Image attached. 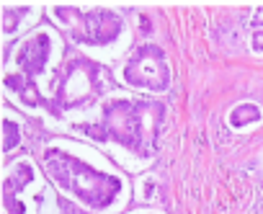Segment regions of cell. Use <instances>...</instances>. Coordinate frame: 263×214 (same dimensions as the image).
I'll return each instance as SVG.
<instances>
[{
    "label": "cell",
    "mask_w": 263,
    "mask_h": 214,
    "mask_svg": "<svg viewBox=\"0 0 263 214\" xmlns=\"http://www.w3.org/2000/svg\"><path fill=\"white\" fill-rule=\"evenodd\" d=\"M165 119L163 101L145 98H108L101 106L96 124H75V129L98 142H116L142 160L152 158L158 150L160 124Z\"/></svg>",
    "instance_id": "obj_1"
},
{
    "label": "cell",
    "mask_w": 263,
    "mask_h": 214,
    "mask_svg": "<svg viewBox=\"0 0 263 214\" xmlns=\"http://www.w3.org/2000/svg\"><path fill=\"white\" fill-rule=\"evenodd\" d=\"M44 168L62 191H68L88 209H106L121 194V181L116 176L96 170L59 147H49L44 153Z\"/></svg>",
    "instance_id": "obj_2"
},
{
    "label": "cell",
    "mask_w": 263,
    "mask_h": 214,
    "mask_svg": "<svg viewBox=\"0 0 263 214\" xmlns=\"http://www.w3.org/2000/svg\"><path fill=\"white\" fill-rule=\"evenodd\" d=\"M106 85H108V70L101 62L91 57H73L59 70L52 111L62 114V111L85 109V106H91L96 98L103 96Z\"/></svg>",
    "instance_id": "obj_3"
},
{
    "label": "cell",
    "mask_w": 263,
    "mask_h": 214,
    "mask_svg": "<svg viewBox=\"0 0 263 214\" xmlns=\"http://www.w3.org/2000/svg\"><path fill=\"white\" fill-rule=\"evenodd\" d=\"M54 18L57 24L68 31V36L78 44H88V47H103L121 34L124 24L114 11L106 8H96L91 13H83L75 6H54Z\"/></svg>",
    "instance_id": "obj_4"
},
{
    "label": "cell",
    "mask_w": 263,
    "mask_h": 214,
    "mask_svg": "<svg viewBox=\"0 0 263 214\" xmlns=\"http://www.w3.org/2000/svg\"><path fill=\"white\" fill-rule=\"evenodd\" d=\"M121 75L132 88H142L152 93H165L170 88V70L165 62V52L155 44H142L132 52Z\"/></svg>",
    "instance_id": "obj_5"
},
{
    "label": "cell",
    "mask_w": 263,
    "mask_h": 214,
    "mask_svg": "<svg viewBox=\"0 0 263 214\" xmlns=\"http://www.w3.org/2000/svg\"><path fill=\"white\" fill-rule=\"evenodd\" d=\"M52 54V39L47 31H36L31 34L24 44L16 52V67L24 73L26 78L36 80V75H41L47 70V62Z\"/></svg>",
    "instance_id": "obj_6"
},
{
    "label": "cell",
    "mask_w": 263,
    "mask_h": 214,
    "mask_svg": "<svg viewBox=\"0 0 263 214\" xmlns=\"http://www.w3.org/2000/svg\"><path fill=\"white\" fill-rule=\"evenodd\" d=\"M34 178V170L29 163H18L8 170L6 183H3V194H6V209L8 214H24V204H18V191H24L29 181Z\"/></svg>",
    "instance_id": "obj_7"
},
{
    "label": "cell",
    "mask_w": 263,
    "mask_h": 214,
    "mask_svg": "<svg viewBox=\"0 0 263 214\" xmlns=\"http://www.w3.org/2000/svg\"><path fill=\"white\" fill-rule=\"evenodd\" d=\"M6 88L13 91V93L21 98V103L31 106V109H36V106H44L41 93H39V88H36V80L26 78L24 73H8V75H6Z\"/></svg>",
    "instance_id": "obj_8"
},
{
    "label": "cell",
    "mask_w": 263,
    "mask_h": 214,
    "mask_svg": "<svg viewBox=\"0 0 263 214\" xmlns=\"http://www.w3.org/2000/svg\"><path fill=\"white\" fill-rule=\"evenodd\" d=\"M258 119H260V109L255 103H240L230 114V124L237 126V129H240V126H245V124H255Z\"/></svg>",
    "instance_id": "obj_9"
},
{
    "label": "cell",
    "mask_w": 263,
    "mask_h": 214,
    "mask_svg": "<svg viewBox=\"0 0 263 214\" xmlns=\"http://www.w3.org/2000/svg\"><path fill=\"white\" fill-rule=\"evenodd\" d=\"M3 132H6V139H3V150L6 153H11V150L21 142V126L16 124V121H11V119H6L3 121Z\"/></svg>",
    "instance_id": "obj_10"
},
{
    "label": "cell",
    "mask_w": 263,
    "mask_h": 214,
    "mask_svg": "<svg viewBox=\"0 0 263 214\" xmlns=\"http://www.w3.org/2000/svg\"><path fill=\"white\" fill-rule=\"evenodd\" d=\"M16 21H18V16H16L11 8H6V21H3V29H6V31H13V29H16Z\"/></svg>",
    "instance_id": "obj_11"
},
{
    "label": "cell",
    "mask_w": 263,
    "mask_h": 214,
    "mask_svg": "<svg viewBox=\"0 0 263 214\" xmlns=\"http://www.w3.org/2000/svg\"><path fill=\"white\" fill-rule=\"evenodd\" d=\"M253 49L255 52H263V31H255L253 34Z\"/></svg>",
    "instance_id": "obj_12"
},
{
    "label": "cell",
    "mask_w": 263,
    "mask_h": 214,
    "mask_svg": "<svg viewBox=\"0 0 263 214\" xmlns=\"http://www.w3.org/2000/svg\"><path fill=\"white\" fill-rule=\"evenodd\" d=\"M258 24H263V8L258 11V16L253 18V26H258Z\"/></svg>",
    "instance_id": "obj_13"
}]
</instances>
